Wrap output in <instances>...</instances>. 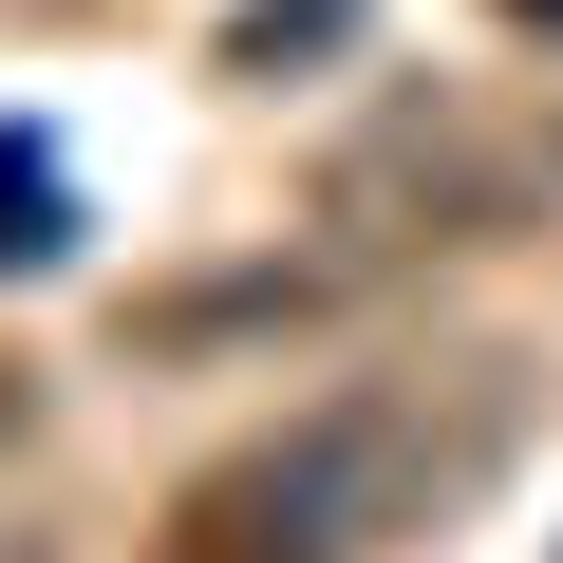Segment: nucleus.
I'll return each instance as SVG.
<instances>
[{
  "mask_svg": "<svg viewBox=\"0 0 563 563\" xmlns=\"http://www.w3.org/2000/svg\"><path fill=\"white\" fill-rule=\"evenodd\" d=\"M544 413V357L470 339V357H413V376H357L320 413H282L244 451H207L151 526V563H376L413 526H451Z\"/></svg>",
  "mask_w": 563,
  "mask_h": 563,
  "instance_id": "1",
  "label": "nucleus"
},
{
  "mask_svg": "<svg viewBox=\"0 0 563 563\" xmlns=\"http://www.w3.org/2000/svg\"><path fill=\"white\" fill-rule=\"evenodd\" d=\"M57 244H76V188H57V151H38V132H0V282H38Z\"/></svg>",
  "mask_w": 563,
  "mask_h": 563,
  "instance_id": "4",
  "label": "nucleus"
},
{
  "mask_svg": "<svg viewBox=\"0 0 563 563\" xmlns=\"http://www.w3.org/2000/svg\"><path fill=\"white\" fill-rule=\"evenodd\" d=\"M507 20H526V38H563V0H507Z\"/></svg>",
  "mask_w": 563,
  "mask_h": 563,
  "instance_id": "6",
  "label": "nucleus"
},
{
  "mask_svg": "<svg viewBox=\"0 0 563 563\" xmlns=\"http://www.w3.org/2000/svg\"><path fill=\"white\" fill-rule=\"evenodd\" d=\"M563 207V113L544 95H395L320 151V225L339 263H432V244H507Z\"/></svg>",
  "mask_w": 563,
  "mask_h": 563,
  "instance_id": "2",
  "label": "nucleus"
},
{
  "mask_svg": "<svg viewBox=\"0 0 563 563\" xmlns=\"http://www.w3.org/2000/svg\"><path fill=\"white\" fill-rule=\"evenodd\" d=\"M357 38V0H263V20L225 38V76H282V57H339Z\"/></svg>",
  "mask_w": 563,
  "mask_h": 563,
  "instance_id": "5",
  "label": "nucleus"
},
{
  "mask_svg": "<svg viewBox=\"0 0 563 563\" xmlns=\"http://www.w3.org/2000/svg\"><path fill=\"white\" fill-rule=\"evenodd\" d=\"M357 301V263H225V282H169V301H132L113 339L132 357H207V339H301Z\"/></svg>",
  "mask_w": 563,
  "mask_h": 563,
  "instance_id": "3",
  "label": "nucleus"
}]
</instances>
